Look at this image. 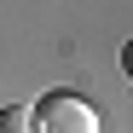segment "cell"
Returning a JSON list of instances; mask_svg holds the SVG:
<instances>
[{"label": "cell", "instance_id": "6da1fadb", "mask_svg": "<svg viewBox=\"0 0 133 133\" xmlns=\"http://www.w3.org/2000/svg\"><path fill=\"white\" fill-rule=\"evenodd\" d=\"M29 122H35V133H104V116H98L81 93H70V87L41 93V98L29 104Z\"/></svg>", "mask_w": 133, "mask_h": 133}, {"label": "cell", "instance_id": "7a4b0ae2", "mask_svg": "<svg viewBox=\"0 0 133 133\" xmlns=\"http://www.w3.org/2000/svg\"><path fill=\"white\" fill-rule=\"evenodd\" d=\"M0 133H35L29 104H6V110H0Z\"/></svg>", "mask_w": 133, "mask_h": 133}, {"label": "cell", "instance_id": "3957f363", "mask_svg": "<svg viewBox=\"0 0 133 133\" xmlns=\"http://www.w3.org/2000/svg\"><path fill=\"white\" fill-rule=\"evenodd\" d=\"M122 75L133 81V41H127V46H122Z\"/></svg>", "mask_w": 133, "mask_h": 133}]
</instances>
